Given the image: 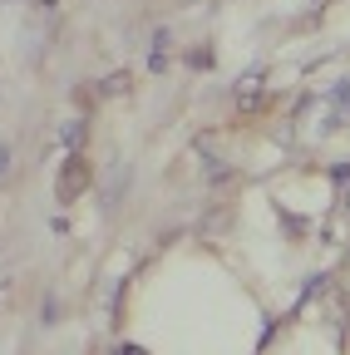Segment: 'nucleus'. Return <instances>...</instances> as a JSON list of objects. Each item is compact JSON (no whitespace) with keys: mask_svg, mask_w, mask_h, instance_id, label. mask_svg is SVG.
I'll use <instances>...</instances> for the list:
<instances>
[{"mask_svg":"<svg viewBox=\"0 0 350 355\" xmlns=\"http://www.w3.org/2000/svg\"><path fill=\"white\" fill-rule=\"evenodd\" d=\"M256 94H261V69H256L252 79H247V74L237 79V104H242V109H256V104H261Z\"/></svg>","mask_w":350,"mask_h":355,"instance_id":"nucleus-2","label":"nucleus"},{"mask_svg":"<svg viewBox=\"0 0 350 355\" xmlns=\"http://www.w3.org/2000/svg\"><path fill=\"white\" fill-rule=\"evenodd\" d=\"M331 99L340 104V114H350V79H340V84H335V94H331Z\"/></svg>","mask_w":350,"mask_h":355,"instance_id":"nucleus-5","label":"nucleus"},{"mask_svg":"<svg viewBox=\"0 0 350 355\" xmlns=\"http://www.w3.org/2000/svg\"><path fill=\"white\" fill-rule=\"evenodd\" d=\"M94 183V173H89V158H79V153H69V163H64V173H60V202H74L84 188Z\"/></svg>","mask_w":350,"mask_h":355,"instance_id":"nucleus-1","label":"nucleus"},{"mask_svg":"<svg viewBox=\"0 0 350 355\" xmlns=\"http://www.w3.org/2000/svg\"><path fill=\"white\" fill-rule=\"evenodd\" d=\"M128 84H134V74H128V69H119V74H109V79L94 89V94H128Z\"/></svg>","mask_w":350,"mask_h":355,"instance_id":"nucleus-3","label":"nucleus"},{"mask_svg":"<svg viewBox=\"0 0 350 355\" xmlns=\"http://www.w3.org/2000/svg\"><path fill=\"white\" fill-rule=\"evenodd\" d=\"M188 64H193V69H207V64H212V50H193V60H188Z\"/></svg>","mask_w":350,"mask_h":355,"instance_id":"nucleus-6","label":"nucleus"},{"mask_svg":"<svg viewBox=\"0 0 350 355\" xmlns=\"http://www.w3.org/2000/svg\"><path fill=\"white\" fill-rule=\"evenodd\" d=\"M6 163H10V148H6V144H0V173H6Z\"/></svg>","mask_w":350,"mask_h":355,"instance_id":"nucleus-7","label":"nucleus"},{"mask_svg":"<svg viewBox=\"0 0 350 355\" xmlns=\"http://www.w3.org/2000/svg\"><path fill=\"white\" fill-rule=\"evenodd\" d=\"M60 144H64L69 153H74V148L84 144V119H74V123H64V139H60Z\"/></svg>","mask_w":350,"mask_h":355,"instance_id":"nucleus-4","label":"nucleus"}]
</instances>
